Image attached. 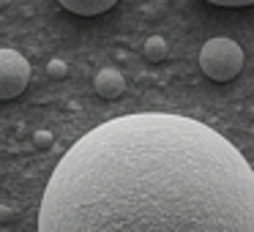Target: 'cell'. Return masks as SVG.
<instances>
[{
    "label": "cell",
    "mask_w": 254,
    "mask_h": 232,
    "mask_svg": "<svg viewBox=\"0 0 254 232\" xmlns=\"http://www.w3.org/2000/svg\"><path fill=\"white\" fill-rule=\"evenodd\" d=\"M39 232H254V170L194 117L121 115L63 153Z\"/></svg>",
    "instance_id": "obj_1"
},
{
    "label": "cell",
    "mask_w": 254,
    "mask_h": 232,
    "mask_svg": "<svg viewBox=\"0 0 254 232\" xmlns=\"http://www.w3.org/2000/svg\"><path fill=\"white\" fill-rule=\"evenodd\" d=\"M199 68L213 82H230L243 68V50L224 36L208 39L205 47L199 50Z\"/></svg>",
    "instance_id": "obj_2"
},
{
    "label": "cell",
    "mask_w": 254,
    "mask_h": 232,
    "mask_svg": "<svg viewBox=\"0 0 254 232\" xmlns=\"http://www.w3.org/2000/svg\"><path fill=\"white\" fill-rule=\"evenodd\" d=\"M30 63L17 50H0V101H11L28 88Z\"/></svg>",
    "instance_id": "obj_3"
},
{
    "label": "cell",
    "mask_w": 254,
    "mask_h": 232,
    "mask_svg": "<svg viewBox=\"0 0 254 232\" xmlns=\"http://www.w3.org/2000/svg\"><path fill=\"white\" fill-rule=\"evenodd\" d=\"M93 88H96V93H99L101 99H118V96L126 90V79H123V74L118 71V68L107 66V68H101V71L96 74Z\"/></svg>",
    "instance_id": "obj_4"
},
{
    "label": "cell",
    "mask_w": 254,
    "mask_h": 232,
    "mask_svg": "<svg viewBox=\"0 0 254 232\" xmlns=\"http://www.w3.org/2000/svg\"><path fill=\"white\" fill-rule=\"evenodd\" d=\"M58 3L77 17H96V14L110 11L118 0H58Z\"/></svg>",
    "instance_id": "obj_5"
},
{
    "label": "cell",
    "mask_w": 254,
    "mask_h": 232,
    "mask_svg": "<svg viewBox=\"0 0 254 232\" xmlns=\"http://www.w3.org/2000/svg\"><path fill=\"white\" fill-rule=\"evenodd\" d=\"M142 50H145V58H148L150 63H161L167 58V52H170V47H167V41L161 39V36H150Z\"/></svg>",
    "instance_id": "obj_6"
},
{
    "label": "cell",
    "mask_w": 254,
    "mask_h": 232,
    "mask_svg": "<svg viewBox=\"0 0 254 232\" xmlns=\"http://www.w3.org/2000/svg\"><path fill=\"white\" fill-rule=\"evenodd\" d=\"M47 74H50L52 79H66V74H68L66 60H61V58H52V60L47 63Z\"/></svg>",
    "instance_id": "obj_7"
},
{
    "label": "cell",
    "mask_w": 254,
    "mask_h": 232,
    "mask_svg": "<svg viewBox=\"0 0 254 232\" xmlns=\"http://www.w3.org/2000/svg\"><path fill=\"white\" fill-rule=\"evenodd\" d=\"M52 142H55L52 131H36L33 134V145H36V148H52Z\"/></svg>",
    "instance_id": "obj_8"
},
{
    "label": "cell",
    "mask_w": 254,
    "mask_h": 232,
    "mask_svg": "<svg viewBox=\"0 0 254 232\" xmlns=\"http://www.w3.org/2000/svg\"><path fill=\"white\" fill-rule=\"evenodd\" d=\"M213 6H227V8H241V6H254V0H208Z\"/></svg>",
    "instance_id": "obj_9"
},
{
    "label": "cell",
    "mask_w": 254,
    "mask_h": 232,
    "mask_svg": "<svg viewBox=\"0 0 254 232\" xmlns=\"http://www.w3.org/2000/svg\"><path fill=\"white\" fill-rule=\"evenodd\" d=\"M14 216V210L8 208V205H0V224H3V221H8Z\"/></svg>",
    "instance_id": "obj_10"
}]
</instances>
